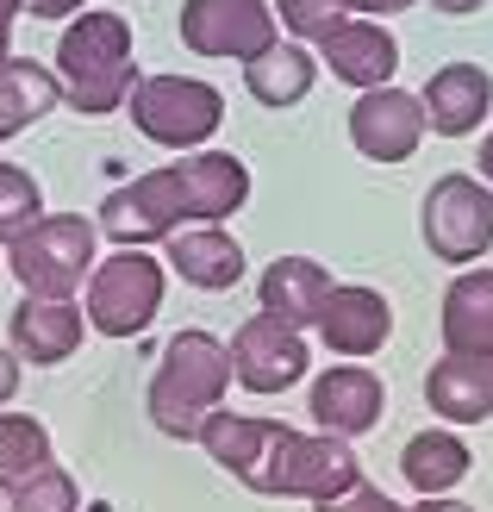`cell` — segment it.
I'll use <instances>...</instances> for the list:
<instances>
[{
    "label": "cell",
    "mask_w": 493,
    "mask_h": 512,
    "mask_svg": "<svg viewBox=\"0 0 493 512\" xmlns=\"http://www.w3.org/2000/svg\"><path fill=\"white\" fill-rule=\"evenodd\" d=\"M225 475H238L250 494L263 500H337L362 481V463L344 438H306V431L281 419H250V413H219L200 425L194 438Z\"/></svg>",
    "instance_id": "obj_1"
},
{
    "label": "cell",
    "mask_w": 493,
    "mask_h": 512,
    "mask_svg": "<svg viewBox=\"0 0 493 512\" xmlns=\"http://www.w3.org/2000/svg\"><path fill=\"white\" fill-rule=\"evenodd\" d=\"M250 200V169L244 157H231V150H194L188 163H163L138 175V182L113 188L100 200V219L94 232H107L113 244H157L181 225H219L231 219Z\"/></svg>",
    "instance_id": "obj_2"
},
{
    "label": "cell",
    "mask_w": 493,
    "mask_h": 512,
    "mask_svg": "<svg viewBox=\"0 0 493 512\" xmlns=\"http://www.w3.org/2000/svg\"><path fill=\"white\" fill-rule=\"evenodd\" d=\"M50 75H57V88L75 113H88V119L119 113L138 82L125 13H75V25L57 38V69Z\"/></svg>",
    "instance_id": "obj_3"
},
{
    "label": "cell",
    "mask_w": 493,
    "mask_h": 512,
    "mask_svg": "<svg viewBox=\"0 0 493 512\" xmlns=\"http://www.w3.org/2000/svg\"><path fill=\"white\" fill-rule=\"evenodd\" d=\"M231 356L213 331H175L157 375H150V425L175 444H194L200 425L225 406Z\"/></svg>",
    "instance_id": "obj_4"
},
{
    "label": "cell",
    "mask_w": 493,
    "mask_h": 512,
    "mask_svg": "<svg viewBox=\"0 0 493 512\" xmlns=\"http://www.w3.org/2000/svg\"><path fill=\"white\" fill-rule=\"evenodd\" d=\"M94 219L82 213H44L38 225H25V232L7 244V269L19 275V288L32 300H75V288L88 281L94 269Z\"/></svg>",
    "instance_id": "obj_5"
},
{
    "label": "cell",
    "mask_w": 493,
    "mask_h": 512,
    "mask_svg": "<svg viewBox=\"0 0 493 512\" xmlns=\"http://www.w3.org/2000/svg\"><path fill=\"white\" fill-rule=\"evenodd\" d=\"M125 113H132V125L150 144L200 150L225 125V94L213 82H200V75H144L125 94Z\"/></svg>",
    "instance_id": "obj_6"
},
{
    "label": "cell",
    "mask_w": 493,
    "mask_h": 512,
    "mask_svg": "<svg viewBox=\"0 0 493 512\" xmlns=\"http://www.w3.org/2000/svg\"><path fill=\"white\" fill-rule=\"evenodd\" d=\"M88 300H82V319L107 338H138V331L163 313V263L150 250L119 244L113 256H94L88 269Z\"/></svg>",
    "instance_id": "obj_7"
},
{
    "label": "cell",
    "mask_w": 493,
    "mask_h": 512,
    "mask_svg": "<svg viewBox=\"0 0 493 512\" xmlns=\"http://www.w3.org/2000/svg\"><path fill=\"white\" fill-rule=\"evenodd\" d=\"M419 232L437 263H481L493 250V188L481 175H437L419 200Z\"/></svg>",
    "instance_id": "obj_8"
},
{
    "label": "cell",
    "mask_w": 493,
    "mask_h": 512,
    "mask_svg": "<svg viewBox=\"0 0 493 512\" xmlns=\"http://www.w3.org/2000/svg\"><path fill=\"white\" fill-rule=\"evenodd\" d=\"M181 44L194 57H231L250 63L275 44V7L269 0H188L181 7Z\"/></svg>",
    "instance_id": "obj_9"
},
{
    "label": "cell",
    "mask_w": 493,
    "mask_h": 512,
    "mask_svg": "<svg viewBox=\"0 0 493 512\" xmlns=\"http://www.w3.org/2000/svg\"><path fill=\"white\" fill-rule=\"evenodd\" d=\"M231 381H244L250 394H288L294 381L313 369V350H306V338L294 325H281L269 313L244 319L238 331H231Z\"/></svg>",
    "instance_id": "obj_10"
},
{
    "label": "cell",
    "mask_w": 493,
    "mask_h": 512,
    "mask_svg": "<svg viewBox=\"0 0 493 512\" xmlns=\"http://www.w3.org/2000/svg\"><path fill=\"white\" fill-rule=\"evenodd\" d=\"M425 138V113H419V94L406 88H362L356 107H350V144L362 150L369 163H406Z\"/></svg>",
    "instance_id": "obj_11"
},
{
    "label": "cell",
    "mask_w": 493,
    "mask_h": 512,
    "mask_svg": "<svg viewBox=\"0 0 493 512\" xmlns=\"http://www.w3.org/2000/svg\"><path fill=\"white\" fill-rule=\"evenodd\" d=\"M306 413L319 419L325 438H362V431H375L381 413H387V388H381V375L375 369H362V363H331L319 381H313V394H306Z\"/></svg>",
    "instance_id": "obj_12"
},
{
    "label": "cell",
    "mask_w": 493,
    "mask_h": 512,
    "mask_svg": "<svg viewBox=\"0 0 493 512\" xmlns=\"http://www.w3.org/2000/svg\"><path fill=\"white\" fill-rule=\"evenodd\" d=\"M319 338L337 356H375L387 338H394V306H387L381 288H362V281H331L319 300Z\"/></svg>",
    "instance_id": "obj_13"
},
{
    "label": "cell",
    "mask_w": 493,
    "mask_h": 512,
    "mask_svg": "<svg viewBox=\"0 0 493 512\" xmlns=\"http://www.w3.org/2000/svg\"><path fill=\"white\" fill-rule=\"evenodd\" d=\"M313 44H319L325 69L337 75V82H350L356 94L362 88H387L394 69H400V38L387 32L381 19H337V25H325Z\"/></svg>",
    "instance_id": "obj_14"
},
{
    "label": "cell",
    "mask_w": 493,
    "mask_h": 512,
    "mask_svg": "<svg viewBox=\"0 0 493 512\" xmlns=\"http://www.w3.org/2000/svg\"><path fill=\"white\" fill-rule=\"evenodd\" d=\"M7 338H13L19 363L57 369V363H69V356L82 350L88 319H82V306H75V300H32V294H25L13 306V319H7Z\"/></svg>",
    "instance_id": "obj_15"
},
{
    "label": "cell",
    "mask_w": 493,
    "mask_h": 512,
    "mask_svg": "<svg viewBox=\"0 0 493 512\" xmlns=\"http://www.w3.org/2000/svg\"><path fill=\"white\" fill-rule=\"evenodd\" d=\"M419 113H425V132H437V138H469L475 125L493 113V75L481 63H444L425 82Z\"/></svg>",
    "instance_id": "obj_16"
},
{
    "label": "cell",
    "mask_w": 493,
    "mask_h": 512,
    "mask_svg": "<svg viewBox=\"0 0 493 512\" xmlns=\"http://www.w3.org/2000/svg\"><path fill=\"white\" fill-rule=\"evenodd\" d=\"M163 263H175V275L188 281V288L200 294H225L244 281V244L219 232V225H188V232H169V256Z\"/></svg>",
    "instance_id": "obj_17"
},
{
    "label": "cell",
    "mask_w": 493,
    "mask_h": 512,
    "mask_svg": "<svg viewBox=\"0 0 493 512\" xmlns=\"http://www.w3.org/2000/svg\"><path fill=\"white\" fill-rule=\"evenodd\" d=\"M444 356L493 363V269H462L444 288Z\"/></svg>",
    "instance_id": "obj_18"
},
{
    "label": "cell",
    "mask_w": 493,
    "mask_h": 512,
    "mask_svg": "<svg viewBox=\"0 0 493 512\" xmlns=\"http://www.w3.org/2000/svg\"><path fill=\"white\" fill-rule=\"evenodd\" d=\"M425 400H431V413L450 419V425H487L493 419V363H475V356L431 363Z\"/></svg>",
    "instance_id": "obj_19"
},
{
    "label": "cell",
    "mask_w": 493,
    "mask_h": 512,
    "mask_svg": "<svg viewBox=\"0 0 493 512\" xmlns=\"http://www.w3.org/2000/svg\"><path fill=\"white\" fill-rule=\"evenodd\" d=\"M325 288H331L325 263H313V256H275V263L263 269V313L281 319V325H294V331H306L319 319Z\"/></svg>",
    "instance_id": "obj_20"
},
{
    "label": "cell",
    "mask_w": 493,
    "mask_h": 512,
    "mask_svg": "<svg viewBox=\"0 0 493 512\" xmlns=\"http://www.w3.org/2000/svg\"><path fill=\"white\" fill-rule=\"evenodd\" d=\"M469 469H475V456H469V444H462L456 431H419V438L400 450V475H406V488L419 500L456 494L462 481H469Z\"/></svg>",
    "instance_id": "obj_21"
},
{
    "label": "cell",
    "mask_w": 493,
    "mask_h": 512,
    "mask_svg": "<svg viewBox=\"0 0 493 512\" xmlns=\"http://www.w3.org/2000/svg\"><path fill=\"white\" fill-rule=\"evenodd\" d=\"M313 75H319V63H313L306 44H269L244 63V88H250L256 107L281 113V107H300V100L313 94Z\"/></svg>",
    "instance_id": "obj_22"
},
{
    "label": "cell",
    "mask_w": 493,
    "mask_h": 512,
    "mask_svg": "<svg viewBox=\"0 0 493 512\" xmlns=\"http://www.w3.org/2000/svg\"><path fill=\"white\" fill-rule=\"evenodd\" d=\"M57 100H63V88H57V75L44 63L7 57L0 63V144L19 138L25 125H38L44 113H57Z\"/></svg>",
    "instance_id": "obj_23"
},
{
    "label": "cell",
    "mask_w": 493,
    "mask_h": 512,
    "mask_svg": "<svg viewBox=\"0 0 493 512\" xmlns=\"http://www.w3.org/2000/svg\"><path fill=\"white\" fill-rule=\"evenodd\" d=\"M50 456V431L32 413H0V488H19L25 475H38Z\"/></svg>",
    "instance_id": "obj_24"
},
{
    "label": "cell",
    "mask_w": 493,
    "mask_h": 512,
    "mask_svg": "<svg viewBox=\"0 0 493 512\" xmlns=\"http://www.w3.org/2000/svg\"><path fill=\"white\" fill-rule=\"evenodd\" d=\"M44 219V188L38 175H25L19 163H0V244H13L25 225Z\"/></svg>",
    "instance_id": "obj_25"
},
{
    "label": "cell",
    "mask_w": 493,
    "mask_h": 512,
    "mask_svg": "<svg viewBox=\"0 0 493 512\" xmlns=\"http://www.w3.org/2000/svg\"><path fill=\"white\" fill-rule=\"evenodd\" d=\"M7 506L13 512H75V506H82V494H75V475L69 469L44 463L38 475H25L19 488H7Z\"/></svg>",
    "instance_id": "obj_26"
},
{
    "label": "cell",
    "mask_w": 493,
    "mask_h": 512,
    "mask_svg": "<svg viewBox=\"0 0 493 512\" xmlns=\"http://www.w3.org/2000/svg\"><path fill=\"white\" fill-rule=\"evenodd\" d=\"M319 512H406L400 500H387L375 481H356L350 494H337V500H319Z\"/></svg>",
    "instance_id": "obj_27"
},
{
    "label": "cell",
    "mask_w": 493,
    "mask_h": 512,
    "mask_svg": "<svg viewBox=\"0 0 493 512\" xmlns=\"http://www.w3.org/2000/svg\"><path fill=\"white\" fill-rule=\"evenodd\" d=\"M344 19H387V13H406L412 0H331Z\"/></svg>",
    "instance_id": "obj_28"
},
{
    "label": "cell",
    "mask_w": 493,
    "mask_h": 512,
    "mask_svg": "<svg viewBox=\"0 0 493 512\" xmlns=\"http://www.w3.org/2000/svg\"><path fill=\"white\" fill-rule=\"evenodd\" d=\"M19 7H32L38 19H69V13H82L88 0H19Z\"/></svg>",
    "instance_id": "obj_29"
},
{
    "label": "cell",
    "mask_w": 493,
    "mask_h": 512,
    "mask_svg": "<svg viewBox=\"0 0 493 512\" xmlns=\"http://www.w3.org/2000/svg\"><path fill=\"white\" fill-rule=\"evenodd\" d=\"M19 394V356L13 350H0V406H7Z\"/></svg>",
    "instance_id": "obj_30"
},
{
    "label": "cell",
    "mask_w": 493,
    "mask_h": 512,
    "mask_svg": "<svg viewBox=\"0 0 493 512\" xmlns=\"http://www.w3.org/2000/svg\"><path fill=\"white\" fill-rule=\"evenodd\" d=\"M13 19H19V0H0V63L13 57Z\"/></svg>",
    "instance_id": "obj_31"
},
{
    "label": "cell",
    "mask_w": 493,
    "mask_h": 512,
    "mask_svg": "<svg viewBox=\"0 0 493 512\" xmlns=\"http://www.w3.org/2000/svg\"><path fill=\"white\" fill-rule=\"evenodd\" d=\"M431 7H437V13H450V19H462V13H481L487 0H431Z\"/></svg>",
    "instance_id": "obj_32"
},
{
    "label": "cell",
    "mask_w": 493,
    "mask_h": 512,
    "mask_svg": "<svg viewBox=\"0 0 493 512\" xmlns=\"http://www.w3.org/2000/svg\"><path fill=\"white\" fill-rule=\"evenodd\" d=\"M412 512H475V506H462V500H450V494H437V500H419Z\"/></svg>",
    "instance_id": "obj_33"
},
{
    "label": "cell",
    "mask_w": 493,
    "mask_h": 512,
    "mask_svg": "<svg viewBox=\"0 0 493 512\" xmlns=\"http://www.w3.org/2000/svg\"><path fill=\"white\" fill-rule=\"evenodd\" d=\"M475 169H481V182H487V188H493V132H487V138H481V157H475Z\"/></svg>",
    "instance_id": "obj_34"
},
{
    "label": "cell",
    "mask_w": 493,
    "mask_h": 512,
    "mask_svg": "<svg viewBox=\"0 0 493 512\" xmlns=\"http://www.w3.org/2000/svg\"><path fill=\"white\" fill-rule=\"evenodd\" d=\"M0 512H13V506H7V488H0Z\"/></svg>",
    "instance_id": "obj_35"
}]
</instances>
